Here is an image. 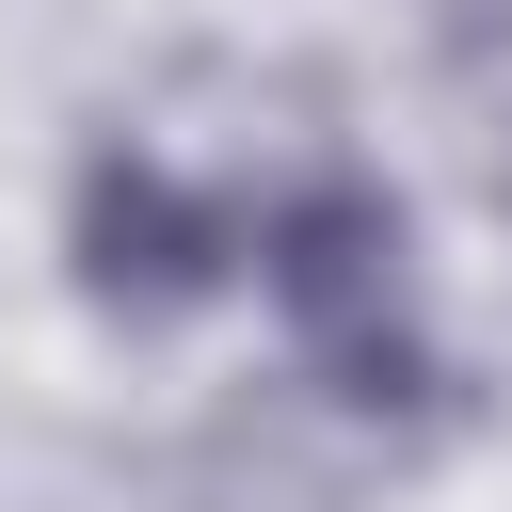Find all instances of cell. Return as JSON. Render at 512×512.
Returning <instances> with one entry per match:
<instances>
[{"label":"cell","instance_id":"cell-1","mask_svg":"<svg viewBox=\"0 0 512 512\" xmlns=\"http://www.w3.org/2000/svg\"><path fill=\"white\" fill-rule=\"evenodd\" d=\"M240 256H256L272 320L336 368V400H416V384H432V352H416V224H400V192H368V176H304V192L256 208Z\"/></svg>","mask_w":512,"mask_h":512},{"label":"cell","instance_id":"cell-2","mask_svg":"<svg viewBox=\"0 0 512 512\" xmlns=\"http://www.w3.org/2000/svg\"><path fill=\"white\" fill-rule=\"evenodd\" d=\"M64 240H80V288L112 320H176V304H208L240 272V208L192 192L160 144H96L80 192H64Z\"/></svg>","mask_w":512,"mask_h":512}]
</instances>
